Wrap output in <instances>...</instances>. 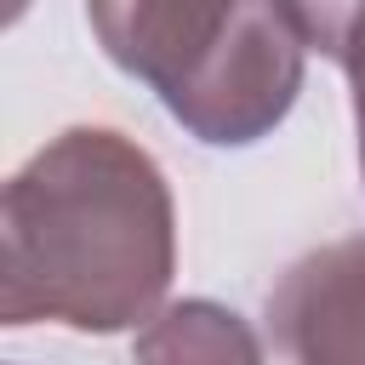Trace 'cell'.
<instances>
[{"mask_svg": "<svg viewBox=\"0 0 365 365\" xmlns=\"http://www.w3.org/2000/svg\"><path fill=\"white\" fill-rule=\"evenodd\" d=\"M177 274V211L148 148L108 125L51 137L0 200V319L125 331L160 314Z\"/></svg>", "mask_w": 365, "mask_h": 365, "instance_id": "cell-1", "label": "cell"}, {"mask_svg": "<svg viewBox=\"0 0 365 365\" xmlns=\"http://www.w3.org/2000/svg\"><path fill=\"white\" fill-rule=\"evenodd\" d=\"M86 17L103 51L154 86L165 114L211 148H245L268 137L291 114L314 51L302 6L97 0Z\"/></svg>", "mask_w": 365, "mask_h": 365, "instance_id": "cell-2", "label": "cell"}, {"mask_svg": "<svg viewBox=\"0 0 365 365\" xmlns=\"http://www.w3.org/2000/svg\"><path fill=\"white\" fill-rule=\"evenodd\" d=\"M268 325L291 365H365V240L297 257L268 291Z\"/></svg>", "mask_w": 365, "mask_h": 365, "instance_id": "cell-3", "label": "cell"}, {"mask_svg": "<svg viewBox=\"0 0 365 365\" xmlns=\"http://www.w3.org/2000/svg\"><path fill=\"white\" fill-rule=\"evenodd\" d=\"M131 359L137 365H262V342L234 308L211 297H182L165 302L137 331Z\"/></svg>", "mask_w": 365, "mask_h": 365, "instance_id": "cell-4", "label": "cell"}, {"mask_svg": "<svg viewBox=\"0 0 365 365\" xmlns=\"http://www.w3.org/2000/svg\"><path fill=\"white\" fill-rule=\"evenodd\" d=\"M302 29H308V46L342 63L348 91H354L359 143H365V6H302Z\"/></svg>", "mask_w": 365, "mask_h": 365, "instance_id": "cell-5", "label": "cell"}, {"mask_svg": "<svg viewBox=\"0 0 365 365\" xmlns=\"http://www.w3.org/2000/svg\"><path fill=\"white\" fill-rule=\"evenodd\" d=\"M359 165H365V143H359Z\"/></svg>", "mask_w": 365, "mask_h": 365, "instance_id": "cell-6", "label": "cell"}]
</instances>
